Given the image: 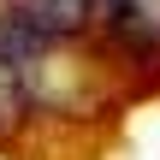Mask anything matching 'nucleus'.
Instances as JSON below:
<instances>
[{
    "label": "nucleus",
    "mask_w": 160,
    "mask_h": 160,
    "mask_svg": "<svg viewBox=\"0 0 160 160\" xmlns=\"http://www.w3.org/2000/svg\"><path fill=\"white\" fill-rule=\"evenodd\" d=\"M89 30L125 65H154L160 59V0H95Z\"/></svg>",
    "instance_id": "obj_1"
},
{
    "label": "nucleus",
    "mask_w": 160,
    "mask_h": 160,
    "mask_svg": "<svg viewBox=\"0 0 160 160\" xmlns=\"http://www.w3.org/2000/svg\"><path fill=\"white\" fill-rule=\"evenodd\" d=\"M0 12H6L12 24L48 36V42H77V36L89 30L95 0H0Z\"/></svg>",
    "instance_id": "obj_2"
}]
</instances>
